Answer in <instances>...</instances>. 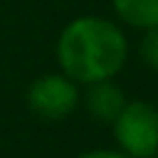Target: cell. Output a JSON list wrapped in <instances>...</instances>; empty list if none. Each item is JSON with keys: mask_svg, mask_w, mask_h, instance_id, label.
Wrapping results in <instances>:
<instances>
[{"mask_svg": "<svg viewBox=\"0 0 158 158\" xmlns=\"http://www.w3.org/2000/svg\"><path fill=\"white\" fill-rule=\"evenodd\" d=\"M141 54L148 67L158 69V27H151V32L146 35V40L141 44Z\"/></svg>", "mask_w": 158, "mask_h": 158, "instance_id": "obj_6", "label": "cell"}, {"mask_svg": "<svg viewBox=\"0 0 158 158\" xmlns=\"http://www.w3.org/2000/svg\"><path fill=\"white\" fill-rule=\"evenodd\" d=\"M27 99H30V106H32V111L37 116L57 121V118H64L74 109V104H77V89L64 77L49 74V77L37 79L30 86Z\"/></svg>", "mask_w": 158, "mask_h": 158, "instance_id": "obj_3", "label": "cell"}, {"mask_svg": "<svg viewBox=\"0 0 158 158\" xmlns=\"http://www.w3.org/2000/svg\"><path fill=\"white\" fill-rule=\"evenodd\" d=\"M116 121L118 143L136 158H148L158 151V111L151 104L136 101L121 109Z\"/></svg>", "mask_w": 158, "mask_h": 158, "instance_id": "obj_2", "label": "cell"}, {"mask_svg": "<svg viewBox=\"0 0 158 158\" xmlns=\"http://www.w3.org/2000/svg\"><path fill=\"white\" fill-rule=\"evenodd\" d=\"M81 158H123V156L109 153V151H94V153H86V156H81Z\"/></svg>", "mask_w": 158, "mask_h": 158, "instance_id": "obj_7", "label": "cell"}, {"mask_svg": "<svg viewBox=\"0 0 158 158\" xmlns=\"http://www.w3.org/2000/svg\"><path fill=\"white\" fill-rule=\"evenodd\" d=\"M114 7L133 27H158V0H114Z\"/></svg>", "mask_w": 158, "mask_h": 158, "instance_id": "obj_5", "label": "cell"}, {"mask_svg": "<svg viewBox=\"0 0 158 158\" xmlns=\"http://www.w3.org/2000/svg\"><path fill=\"white\" fill-rule=\"evenodd\" d=\"M57 57L62 69L79 81H104L114 77L126 59L121 30L101 17H79L59 37Z\"/></svg>", "mask_w": 158, "mask_h": 158, "instance_id": "obj_1", "label": "cell"}, {"mask_svg": "<svg viewBox=\"0 0 158 158\" xmlns=\"http://www.w3.org/2000/svg\"><path fill=\"white\" fill-rule=\"evenodd\" d=\"M86 104H89V111L101 121H114L126 106L123 94L114 84H106V81H94V89L89 91Z\"/></svg>", "mask_w": 158, "mask_h": 158, "instance_id": "obj_4", "label": "cell"}]
</instances>
